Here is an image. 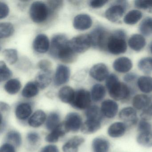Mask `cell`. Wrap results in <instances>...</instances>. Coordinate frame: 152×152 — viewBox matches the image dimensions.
<instances>
[{"mask_svg": "<svg viewBox=\"0 0 152 152\" xmlns=\"http://www.w3.org/2000/svg\"><path fill=\"white\" fill-rule=\"evenodd\" d=\"M50 54L55 58L64 63H71L74 61L75 53L69 45V41L63 34L55 35L52 39Z\"/></svg>", "mask_w": 152, "mask_h": 152, "instance_id": "cell-1", "label": "cell"}, {"mask_svg": "<svg viewBox=\"0 0 152 152\" xmlns=\"http://www.w3.org/2000/svg\"><path fill=\"white\" fill-rule=\"evenodd\" d=\"M105 49L114 55L125 53L127 49L125 33L123 30H118L113 33H110Z\"/></svg>", "mask_w": 152, "mask_h": 152, "instance_id": "cell-2", "label": "cell"}, {"mask_svg": "<svg viewBox=\"0 0 152 152\" xmlns=\"http://www.w3.org/2000/svg\"><path fill=\"white\" fill-rule=\"evenodd\" d=\"M50 13L49 7L44 2L35 1L31 5L30 15L34 23H40L45 22Z\"/></svg>", "mask_w": 152, "mask_h": 152, "instance_id": "cell-3", "label": "cell"}, {"mask_svg": "<svg viewBox=\"0 0 152 152\" xmlns=\"http://www.w3.org/2000/svg\"><path fill=\"white\" fill-rule=\"evenodd\" d=\"M91 99V95L88 91L80 89L75 92L73 100L71 104L78 110H86L90 106Z\"/></svg>", "mask_w": 152, "mask_h": 152, "instance_id": "cell-4", "label": "cell"}, {"mask_svg": "<svg viewBox=\"0 0 152 152\" xmlns=\"http://www.w3.org/2000/svg\"><path fill=\"white\" fill-rule=\"evenodd\" d=\"M69 45L75 53H82L87 51L92 46L89 34H82L69 41Z\"/></svg>", "mask_w": 152, "mask_h": 152, "instance_id": "cell-5", "label": "cell"}, {"mask_svg": "<svg viewBox=\"0 0 152 152\" xmlns=\"http://www.w3.org/2000/svg\"><path fill=\"white\" fill-rule=\"evenodd\" d=\"M107 90L111 97L116 101L125 100L130 95L129 88L126 84L121 82L118 81Z\"/></svg>", "mask_w": 152, "mask_h": 152, "instance_id": "cell-6", "label": "cell"}, {"mask_svg": "<svg viewBox=\"0 0 152 152\" xmlns=\"http://www.w3.org/2000/svg\"><path fill=\"white\" fill-rule=\"evenodd\" d=\"M109 34L110 33L103 27L95 28L89 34L92 46L101 49H105Z\"/></svg>", "mask_w": 152, "mask_h": 152, "instance_id": "cell-7", "label": "cell"}, {"mask_svg": "<svg viewBox=\"0 0 152 152\" xmlns=\"http://www.w3.org/2000/svg\"><path fill=\"white\" fill-rule=\"evenodd\" d=\"M126 1H118L116 4L107 10L105 13L106 18L113 23L118 22L123 16L126 9Z\"/></svg>", "mask_w": 152, "mask_h": 152, "instance_id": "cell-8", "label": "cell"}, {"mask_svg": "<svg viewBox=\"0 0 152 152\" xmlns=\"http://www.w3.org/2000/svg\"><path fill=\"white\" fill-rule=\"evenodd\" d=\"M102 115L107 119L114 118L119 113V105L113 99L104 100L101 103L100 107Z\"/></svg>", "mask_w": 152, "mask_h": 152, "instance_id": "cell-9", "label": "cell"}, {"mask_svg": "<svg viewBox=\"0 0 152 152\" xmlns=\"http://www.w3.org/2000/svg\"><path fill=\"white\" fill-rule=\"evenodd\" d=\"M64 124L68 132H77L82 126V119L77 113H70L66 115Z\"/></svg>", "mask_w": 152, "mask_h": 152, "instance_id": "cell-10", "label": "cell"}, {"mask_svg": "<svg viewBox=\"0 0 152 152\" xmlns=\"http://www.w3.org/2000/svg\"><path fill=\"white\" fill-rule=\"evenodd\" d=\"M119 118L125 123L136 124L138 122L137 111L132 107H126L119 111Z\"/></svg>", "mask_w": 152, "mask_h": 152, "instance_id": "cell-11", "label": "cell"}, {"mask_svg": "<svg viewBox=\"0 0 152 152\" xmlns=\"http://www.w3.org/2000/svg\"><path fill=\"white\" fill-rule=\"evenodd\" d=\"M127 129V124L125 123L123 121H115L108 126L107 134L112 138H119L124 136Z\"/></svg>", "mask_w": 152, "mask_h": 152, "instance_id": "cell-12", "label": "cell"}, {"mask_svg": "<svg viewBox=\"0 0 152 152\" xmlns=\"http://www.w3.org/2000/svg\"><path fill=\"white\" fill-rule=\"evenodd\" d=\"M89 73L92 78L99 82L106 80L109 75L107 66L102 63L93 66L91 69Z\"/></svg>", "mask_w": 152, "mask_h": 152, "instance_id": "cell-13", "label": "cell"}, {"mask_svg": "<svg viewBox=\"0 0 152 152\" xmlns=\"http://www.w3.org/2000/svg\"><path fill=\"white\" fill-rule=\"evenodd\" d=\"M70 76L69 67L64 65H59L57 67L54 78V83L56 86H59L66 83Z\"/></svg>", "mask_w": 152, "mask_h": 152, "instance_id": "cell-14", "label": "cell"}, {"mask_svg": "<svg viewBox=\"0 0 152 152\" xmlns=\"http://www.w3.org/2000/svg\"><path fill=\"white\" fill-rule=\"evenodd\" d=\"M92 24L91 18L87 14H80L75 17L73 21L74 27L76 30L85 31L89 29Z\"/></svg>", "mask_w": 152, "mask_h": 152, "instance_id": "cell-15", "label": "cell"}, {"mask_svg": "<svg viewBox=\"0 0 152 152\" xmlns=\"http://www.w3.org/2000/svg\"><path fill=\"white\" fill-rule=\"evenodd\" d=\"M34 49L39 53H45L50 48V42L47 35L39 34L36 36L34 41Z\"/></svg>", "mask_w": 152, "mask_h": 152, "instance_id": "cell-16", "label": "cell"}, {"mask_svg": "<svg viewBox=\"0 0 152 152\" xmlns=\"http://www.w3.org/2000/svg\"><path fill=\"white\" fill-rule=\"evenodd\" d=\"M132 63L130 59L126 57H121L115 60L113 63V69L117 72L125 73L131 70Z\"/></svg>", "mask_w": 152, "mask_h": 152, "instance_id": "cell-17", "label": "cell"}, {"mask_svg": "<svg viewBox=\"0 0 152 152\" xmlns=\"http://www.w3.org/2000/svg\"><path fill=\"white\" fill-rule=\"evenodd\" d=\"M85 141V140L80 136H75L67 140L62 147L64 152H78L79 148Z\"/></svg>", "mask_w": 152, "mask_h": 152, "instance_id": "cell-18", "label": "cell"}, {"mask_svg": "<svg viewBox=\"0 0 152 152\" xmlns=\"http://www.w3.org/2000/svg\"><path fill=\"white\" fill-rule=\"evenodd\" d=\"M150 97L145 94H138L132 99V107L136 110L142 111L145 109L151 104Z\"/></svg>", "mask_w": 152, "mask_h": 152, "instance_id": "cell-19", "label": "cell"}, {"mask_svg": "<svg viewBox=\"0 0 152 152\" xmlns=\"http://www.w3.org/2000/svg\"><path fill=\"white\" fill-rule=\"evenodd\" d=\"M32 113V107L28 103H21L18 104L15 108V114L18 119L25 121L31 117Z\"/></svg>", "mask_w": 152, "mask_h": 152, "instance_id": "cell-20", "label": "cell"}, {"mask_svg": "<svg viewBox=\"0 0 152 152\" xmlns=\"http://www.w3.org/2000/svg\"><path fill=\"white\" fill-rule=\"evenodd\" d=\"M67 132H68L66 129L64 123H60L56 129L51 131V132L46 136L45 140L49 143H56Z\"/></svg>", "mask_w": 152, "mask_h": 152, "instance_id": "cell-21", "label": "cell"}, {"mask_svg": "<svg viewBox=\"0 0 152 152\" xmlns=\"http://www.w3.org/2000/svg\"><path fill=\"white\" fill-rule=\"evenodd\" d=\"M101 121L102 120L87 119L81 128L82 132L86 134L95 133L101 128Z\"/></svg>", "mask_w": 152, "mask_h": 152, "instance_id": "cell-22", "label": "cell"}, {"mask_svg": "<svg viewBox=\"0 0 152 152\" xmlns=\"http://www.w3.org/2000/svg\"><path fill=\"white\" fill-rule=\"evenodd\" d=\"M128 44L132 50L139 52L145 48L146 44V42L143 35L134 34L129 39Z\"/></svg>", "mask_w": 152, "mask_h": 152, "instance_id": "cell-23", "label": "cell"}, {"mask_svg": "<svg viewBox=\"0 0 152 152\" xmlns=\"http://www.w3.org/2000/svg\"><path fill=\"white\" fill-rule=\"evenodd\" d=\"M91 147L93 152H109L110 143L105 138L97 137L92 140Z\"/></svg>", "mask_w": 152, "mask_h": 152, "instance_id": "cell-24", "label": "cell"}, {"mask_svg": "<svg viewBox=\"0 0 152 152\" xmlns=\"http://www.w3.org/2000/svg\"><path fill=\"white\" fill-rule=\"evenodd\" d=\"M47 118L44 111L42 110H37L29 118L28 124L32 128H39L46 121Z\"/></svg>", "mask_w": 152, "mask_h": 152, "instance_id": "cell-25", "label": "cell"}, {"mask_svg": "<svg viewBox=\"0 0 152 152\" xmlns=\"http://www.w3.org/2000/svg\"><path fill=\"white\" fill-rule=\"evenodd\" d=\"M52 81V72H41L36 76L35 83L39 88L44 89Z\"/></svg>", "mask_w": 152, "mask_h": 152, "instance_id": "cell-26", "label": "cell"}, {"mask_svg": "<svg viewBox=\"0 0 152 152\" xmlns=\"http://www.w3.org/2000/svg\"><path fill=\"white\" fill-rule=\"evenodd\" d=\"M75 91L69 86L62 87L58 91V97L61 101L66 104L72 103L74 97Z\"/></svg>", "mask_w": 152, "mask_h": 152, "instance_id": "cell-27", "label": "cell"}, {"mask_svg": "<svg viewBox=\"0 0 152 152\" xmlns=\"http://www.w3.org/2000/svg\"><path fill=\"white\" fill-rule=\"evenodd\" d=\"M138 87L141 92L145 94L152 92V78L148 76H142L138 79Z\"/></svg>", "mask_w": 152, "mask_h": 152, "instance_id": "cell-28", "label": "cell"}, {"mask_svg": "<svg viewBox=\"0 0 152 152\" xmlns=\"http://www.w3.org/2000/svg\"><path fill=\"white\" fill-rule=\"evenodd\" d=\"M91 99L95 102H98L104 99L106 95L105 87L101 84H96L91 90Z\"/></svg>", "mask_w": 152, "mask_h": 152, "instance_id": "cell-29", "label": "cell"}, {"mask_svg": "<svg viewBox=\"0 0 152 152\" xmlns=\"http://www.w3.org/2000/svg\"><path fill=\"white\" fill-rule=\"evenodd\" d=\"M136 140L139 145L145 148L152 147V131L140 132L137 135Z\"/></svg>", "mask_w": 152, "mask_h": 152, "instance_id": "cell-30", "label": "cell"}, {"mask_svg": "<svg viewBox=\"0 0 152 152\" xmlns=\"http://www.w3.org/2000/svg\"><path fill=\"white\" fill-rule=\"evenodd\" d=\"M142 17V13L139 10H133L128 12L124 18L126 24L133 25L137 24Z\"/></svg>", "mask_w": 152, "mask_h": 152, "instance_id": "cell-31", "label": "cell"}, {"mask_svg": "<svg viewBox=\"0 0 152 152\" xmlns=\"http://www.w3.org/2000/svg\"><path fill=\"white\" fill-rule=\"evenodd\" d=\"M39 87L35 82H30L26 83L22 91V95L26 98H31L38 95Z\"/></svg>", "mask_w": 152, "mask_h": 152, "instance_id": "cell-32", "label": "cell"}, {"mask_svg": "<svg viewBox=\"0 0 152 152\" xmlns=\"http://www.w3.org/2000/svg\"><path fill=\"white\" fill-rule=\"evenodd\" d=\"M21 82L17 79H11L8 81L4 86L6 92L10 95H15L21 89Z\"/></svg>", "mask_w": 152, "mask_h": 152, "instance_id": "cell-33", "label": "cell"}, {"mask_svg": "<svg viewBox=\"0 0 152 152\" xmlns=\"http://www.w3.org/2000/svg\"><path fill=\"white\" fill-rule=\"evenodd\" d=\"M60 117L59 114L56 112L50 113L47 117L46 126L47 129L53 130L60 124Z\"/></svg>", "mask_w": 152, "mask_h": 152, "instance_id": "cell-34", "label": "cell"}, {"mask_svg": "<svg viewBox=\"0 0 152 152\" xmlns=\"http://www.w3.org/2000/svg\"><path fill=\"white\" fill-rule=\"evenodd\" d=\"M87 119L102 120L103 116L100 108L96 105H91L85 112Z\"/></svg>", "mask_w": 152, "mask_h": 152, "instance_id": "cell-35", "label": "cell"}, {"mask_svg": "<svg viewBox=\"0 0 152 152\" xmlns=\"http://www.w3.org/2000/svg\"><path fill=\"white\" fill-rule=\"evenodd\" d=\"M139 30L144 36L151 35L152 34V18L148 17L143 19L140 24Z\"/></svg>", "mask_w": 152, "mask_h": 152, "instance_id": "cell-36", "label": "cell"}, {"mask_svg": "<svg viewBox=\"0 0 152 152\" xmlns=\"http://www.w3.org/2000/svg\"><path fill=\"white\" fill-rule=\"evenodd\" d=\"M138 67L140 70L146 74L152 72V58L150 57L141 58L138 63Z\"/></svg>", "mask_w": 152, "mask_h": 152, "instance_id": "cell-37", "label": "cell"}, {"mask_svg": "<svg viewBox=\"0 0 152 152\" xmlns=\"http://www.w3.org/2000/svg\"><path fill=\"white\" fill-rule=\"evenodd\" d=\"M15 29L12 23H2L0 24V38L1 39L8 38L14 33Z\"/></svg>", "mask_w": 152, "mask_h": 152, "instance_id": "cell-38", "label": "cell"}, {"mask_svg": "<svg viewBox=\"0 0 152 152\" xmlns=\"http://www.w3.org/2000/svg\"><path fill=\"white\" fill-rule=\"evenodd\" d=\"M7 140L12 145L17 147H19L22 145V138L21 134L17 131L11 130L7 135Z\"/></svg>", "mask_w": 152, "mask_h": 152, "instance_id": "cell-39", "label": "cell"}, {"mask_svg": "<svg viewBox=\"0 0 152 152\" xmlns=\"http://www.w3.org/2000/svg\"><path fill=\"white\" fill-rule=\"evenodd\" d=\"M4 58L10 64H15L18 59V54L16 50L14 49H7L2 52Z\"/></svg>", "mask_w": 152, "mask_h": 152, "instance_id": "cell-40", "label": "cell"}, {"mask_svg": "<svg viewBox=\"0 0 152 152\" xmlns=\"http://www.w3.org/2000/svg\"><path fill=\"white\" fill-rule=\"evenodd\" d=\"M12 76L11 71L9 69L6 63L3 61L0 62V80L1 82L7 80Z\"/></svg>", "mask_w": 152, "mask_h": 152, "instance_id": "cell-41", "label": "cell"}, {"mask_svg": "<svg viewBox=\"0 0 152 152\" xmlns=\"http://www.w3.org/2000/svg\"><path fill=\"white\" fill-rule=\"evenodd\" d=\"M26 139L28 145L34 147L39 144L41 138L39 135L38 133L34 132H31L27 133Z\"/></svg>", "mask_w": 152, "mask_h": 152, "instance_id": "cell-42", "label": "cell"}, {"mask_svg": "<svg viewBox=\"0 0 152 152\" xmlns=\"http://www.w3.org/2000/svg\"><path fill=\"white\" fill-rule=\"evenodd\" d=\"M137 131L139 133L152 131V124L148 120L141 119L138 122Z\"/></svg>", "mask_w": 152, "mask_h": 152, "instance_id": "cell-43", "label": "cell"}, {"mask_svg": "<svg viewBox=\"0 0 152 152\" xmlns=\"http://www.w3.org/2000/svg\"><path fill=\"white\" fill-rule=\"evenodd\" d=\"M134 3L136 7L140 9L146 10L149 13L152 9V0H137L135 1Z\"/></svg>", "mask_w": 152, "mask_h": 152, "instance_id": "cell-44", "label": "cell"}, {"mask_svg": "<svg viewBox=\"0 0 152 152\" xmlns=\"http://www.w3.org/2000/svg\"><path fill=\"white\" fill-rule=\"evenodd\" d=\"M38 66L41 72H52V65L49 60L47 59L40 60L38 64Z\"/></svg>", "mask_w": 152, "mask_h": 152, "instance_id": "cell-45", "label": "cell"}, {"mask_svg": "<svg viewBox=\"0 0 152 152\" xmlns=\"http://www.w3.org/2000/svg\"><path fill=\"white\" fill-rule=\"evenodd\" d=\"M140 117L141 119L148 120L149 121L152 117V103L146 108L142 111L140 114Z\"/></svg>", "mask_w": 152, "mask_h": 152, "instance_id": "cell-46", "label": "cell"}, {"mask_svg": "<svg viewBox=\"0 0 152 152\" xmlns=\"http://www.w3.org/2000/svg\"><path fill=\"white\" fill-rule=\"evenodd\" d=\"M9 13V8L7 5L4 2H0V18H6Z\"/></svg>", "mask_w": 152, "mask_h": 152, "instance_id": "cell-47", "label": "cell"}, {"mask_svg": "<svg viewBox=\"0 0 152 152\" xmlns=\"http://www.w3.org/2000/svg\"><path fill=\"white\" fill-rule=\"evenodd\" d=\"M118 81V78L115 75L112 74L109 75L106 81V86L107 89Z\"/></svg>", "mask_w": 152, "mask_h": 152, "instance_id": "cell-48", "label": "cell"}, {"mask_svg": "<svg viewBox=\"0 0 152 152\" xmlns=\"http://www.w3.org/2000/svg\"><path fill=\"white\" fill-rule=\"evenodd\" d=\"M108 2L106 0H94L90 2L89 5L92 8L98 9L104 7Z\"/></svg>", "mask_w": 152, "mask_h": 152, "instance_id": "cell-49", "label": "cell"}, {"mask_svg": "<svg viewBox=\"0 0 152 152\" xmlns=\"http://www.w3.org/2000/svg\"><path fill=\"white\" fill-rule=\"evenodd\" d=\"M63 1H49V8L50 11L58 10L62 7Z\"/></svg>", "mask_w": 152, "mask_h": 152, "instance_id": "cell-50", "label": "cell"}, {"mask_svg": "<svg viewBox=\"0 0 152 152\" xmlns=\"http://www.w3.org/2000/svg\"><path fill=\"white\" fill-rule=\"evenodd\" d=\"M0 152H16L15 148L10 143H4L1 147Z\"/></svg>", "mask_w": 152, "mask_h": 152, "instance_id": "cell-51", "label": "cell"}, {"mask_svg": "<svg viewBox=\"0 0 152 152\" xmlns=\"http://www.w3.org/2000/svg\"><path fill=\"white\" fill-rule=\"evenodd\" d=\"M41 152H59V150L55 145H49L44 147Z\"/></svg>", "mask_w": 152, "mask_h": 152, "instance_id": "cell-52", "label": "cell"}, {"mask_svg": "<svg viewBox=\"0 0 152 152\" xmlns=\"http://www.w3.org/2000/svg\"><path fill=\"white\" fill-rule=\"evenodd\" d=\"M137 78V75L134 73H129L125 75L123 77L124 80L127 83H131L135 80Z\"/></svg>", "mask_w": 152, "mask_h": 152, "instance_id": "cell-53", "label": "cell"}, {"mask_svg": "<svg viewBox=\"0 0 152 152\" xmlns=\"http://www.w3.org/2000/svg\"><path fill=\"white\" fill-rule=\"evenodd\" d=\"M10 106L5 102H1L0 103V111L1 113H7L10 111Z\"/></svg>", "mask_w": 152, "mask_h": 152, "instance_id": "cell-54", "label": "cell"}, {"mask_svg": "<svg viewBox=\"0 0 152 152\" xmlns=\"http://www.w3.org/2000/svg\"><path fill=\"white\" fill-rule=\"evenodd\" d=\"M150 50L151 51V53H152V43H151V45L150 46Z\"/></svg>", "mask_w": 152, "mask_h": 152, "instance_id": "cell-55", "label": "cell"}]
</instances>
